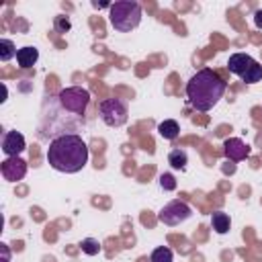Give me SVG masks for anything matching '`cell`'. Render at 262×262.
Returning <instances> with one entry per match:
<instances>
[{
    "label": "cell",
    "instance_id": "6da1fadb",
    "mask_svg": "<svg viewBox=\"0 0 262 262\" xmlns=\"http://www.w3.org/2000/svg\"><path fill=\"white\" fill-rule=\"evenodd\" d=\"M88 145L76 133H61L49 141L47 162L53 170L63 174H76L88 164Z\"/></svg>",
    "mask_w": 262,
    "mask_h": 262
},
{
    "label": "cell",
    "instance_id": "7a4b0ae2",
    "mask_svg": "<svg viewBox=\"0 0 262 262\" xmlns=\"http://www.w3.org/2000/svg\"><path fill=\"white\" fill-rule=\"evenodd\" d=\"M225 88H227V84H225V80L217 72H213L209 68L199 70L186 82V98H188V104L194 111H201V113L211 111L223 98Z\"/></svg>",
    "mask_w": 262,
    "mask_h": 262
},
{
    "label": "cell",
    "instance_id": "3957f363",
    "mask_svg": "<svg viewBox=\"0 0 262 262\" xmlns=\"http://www.w3.org/2000/svg\"><path fill=\"white\" fill-rule=\"evenodd\" d=\"M108 10H111L108 12V20H111L115 31L129 33V31H133L141 23V6L137 2L121 0V2L111 4Z\"/></svg>",
    "mask_w": 262,
    "mask_h": 262
},
{
    "label": "cell",
    "instance_id": "277c9868",
    "mask_svg": "<svg viewBox=\"0 0 262 262\" xmlns=\"http://www.w3.org/2000/svg\"><path fill=\"white\" fill-rule=\"evenodd\" d=\"M55 100L72 117L84 119V113H86L88 102H90V92L86 88H82V86H70V88L59 90V94L55 96Z\"/></svg>",
    "mask_w": 262,
    "mask_h": 262
},
{
    "label": "cell",
    "instance_id": "5b68a950",
    "mask_svg": "<svg viewBox=\"0 0 262 262\" xmlns=\"http://www.w3.org/2000/svg\"><path fill=\"white\" fill-rule=\"evenodd\" d=\"M98 115L102 119L104 125L108 127H121L127 123L129 111H127V102L123 98H104L98 104Z\"/></svg>",
    "mask_w": 262,
    "mask_h": 262
},
{
    "label": "cell",
    "instance_id": "8992f818",
    "mask_svg": "<svg viewBox=\"0 0 262 262\" xmlns=\"http://www.w3.org/2000/svg\"><path fill=\"white\" fill-rule=\"evenodd\" d=\"M192 215V209L184 203V201H170L166 207H162V211L158 213V221L164 225H180L182 221H186Z\"/></svg>",
    "mask_w": 262,
    "mask_h": 262
},
{
    "label": "cell",
    "instance_id": "52a82bcc",
    "mask_svg": "<svg viewBox=\"0 0 262 262\" xmlns=\"http://www.w3.org/2000/svg\"><path fill=\"white\" fill-rule=\"evenodd\" d=\"M0 172L4 176V180L8 182H18L25 178L27 174V162L18 156H12V158H6L2 164H0Z\"/></svg>",
    "mask_w": 262,
    "mask_h": 262
},
{
    "label": "cell",
    "instance_id": "ba28073f",
    "mask_svg": "<svg viewBox=\"0 0 262 262\" xmlns=\"http://www.w3.org/2000/svg\"><path fill=\"white\" fill-rule=\"evenodd\" d=\"M223 154L231 162H242L250 156V145L239 137H229L223 141Z\"/></svg>",
    "mask_w": 262,
    "mask_h": 262
},
{
    "label": "cell",
    "instance_id": "9c48e42d",
    "mask_svg": "<svg viewBox=\"0 0 262 262\" xmlns=\"http://www.w3.org/2000/svg\"><path fill=\"white\" fill-rule=\"evenodd\" d=\"M27 147V141L23 137V133L18 131H6L4 137H2V151L6 154V158H12V156H18L20 151H25Z\"/></svg>",
    "mask_w": 262,
    "mask_h": 262
},
{
    "label": "cell",
    "instance_id": "30bf717a",
    "mask_svg": "<svg viewBox=\"0 0 262 262\" xmlns=\"http://www.w3.org/2000/svg\"><path fill=\"white\" fill-rule=\"evenodd\" d=\"M254 57H250L248 53H233V55H229V59H227V70L231 72V74H235V76H244L252 66H254Z\"/></svg>",
    "mask_w": 262,
    "mask_h": 262
},
{
    "label": "cell",
    "instance_id": "8fae6325",
    "mask_svg": "<svg viewBox=\"0 0 262 262\" xmlns=\"http://www.w3.org/2000/svg\"><path fill=\"white\" fill-rule=\"evenodd\" d=\"M37 59H39V51H37V47H33V45L20 47V49L16 51V63H18L23 70L33 68V66L37 63Z\"/></svg>",
    "mask_w": 262,
    "mask_h": 262
},
{
    "label": "cell",
    "instance_id": "7c38bea8",
    "mask_svg": "<svg viewBox=\"0 0 262 262\" xmlns=\"http://www.w3.org/2000/svg\"><path fill=\"white\" fill-rule=\"evenodd\" d=\"M211 227L217 231V233H227L229 231V227H231V219H229V215L227 213H223V211H215L213 215H211Z\"/></svg>",
    "mask_w": 262,
    "mask_h": 262
},
{
    "label": "cell",
    "instance_id": "4fadbf2b",
    "mask_svg": "<svg viewBox=\"0 0 262 262\" xmlns=\"http://www.w3.org/2000/svg\"><path fill=\"white\" fill-rule=\"evenodd\" d=\"M158 133L164 137V139H176L178 137V133H180V127H178V123L174 121V119H166V121H162L160 125H158Z\"/></svg>",
    "mask_w": 262,
    "mask_h": 262
},
{
    "label": "cell",
    "instance_id": "5bb4252c",
    "mask_svg": "<svg viewBox=\"0 0 262 262\" xmlns=\"http://www.w3.org/2000/svg\"><path fill=\"white\" fill-rule=\"evenodd\" d=\"M168 164H170L174 170H184L186 164H188V156H186V151L180 149V147L172 149V151L168 154Z\"/></svg>",
    "mask_w": 262,
    "mask_h": 262
},
{
    "label": "cell",
    "instance_id": "9a60e30c",
    "mask_svg": "<svg viewBox=\"0 0 262 262\" xmlns=\"http://www.w3.org/2000/svg\"><path fill=\"white\" fill-rule=\"evenodd\" d=\"M16 47L10 39H0V59L2 61H10L12 57H16Z\"/></svg>",
    "mask_w": 262,
    "mask_h": 262
},
{
    "label": "cell",
    "instance_id": "2e32d148",
    "mask_svg": "<svg viewBox=\"0 0 262 262\" xmlns=\"http://www.w3.org/2000/svg\"><path fill=\"white\" fill-rule=\"evenodd\" d=\"M172 250L170 248H166V246H160V248H156L154 252H151V262H172Z\"/></svg>",
    "mask_w": 262,
    "mask_h": 262
},
{
    "label": "cell",
    "instance_id": "e0dca14e",
    "mask_svg": "<svg viewBox=\"0 0 262 262\" xmlns=\"http://www.w3.org/2000/svg\"><path fill=\"white\" fill-rule=\"evenodd\" d=\"M80 248H82V252L88 254V256H96V254L100 252V244H98V239H94V237H86V239H82Z\"/></svg>",
    "mask_w": 262,
    "mask_h": 262
},
{
    "label": "cell",
    "instance_id": "ac0fdd59",
    "mask_svg": "<svg viewBox=\"0 0 262 262\" xmlns=\"http://www.w3.org/2000/svg\"><path fill=\"white\" fill-rule=\"evenodd\" d=\"M160 186H162L164 190H174V188H176V178H174L172 174L164 172V174L160 176Z\"/></svg>",
    "mask_w": 262,
    "mask_h": 262
},
{
    "label": "cell",
    "instance_id": "d6986e66",
    "mask_svg": "<svg viewBox=\"0 0 262 262\" xmlns=\"http://www.w3.org/2000/svg\"><path fill=\"white\" fill-rule=\"evenodd\" d=\"M55 29H57V31H68V29H70V20H68V18L63 20V16H59V18L55 20Z\"/></svg>",
    "mask_w": 262,
    "mask_h": 262
},
{
    "label": "cell",
    "instance_id": "ffe728a7",
    "mask_svg": "<svg viewBox=\"0 0 262 262\" xmlns=\"http://www.w3.org/2000/svg\"><path fill=\"white\" fill-rule=\"evenodd\" d=\"M0 250H2V262H8V260H10V252H8V246H6V244H0Z\"/></svg>",
    "mask_w": 262,
    "mask_h": 262
},
{
    "label": "cell",
    "instance_id": "44dd1931",
    "mask_svg": "<svg viewBox=\"0 0 262 262\" xmlns=\"http://www.w3.org/2000/svg\"><path fill=\"white\" fill-rule=\"evenodd\" d=\"M254 20H256V27H258V29H262V10H258V12H256Z\"/></svg>",
    "mask_w": 262,
    "mask_h": 262
}]
</instances>
